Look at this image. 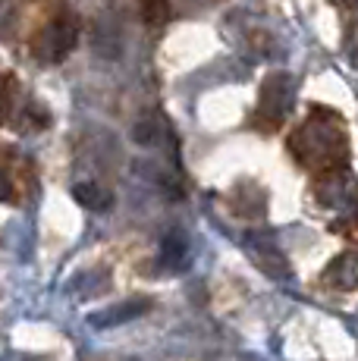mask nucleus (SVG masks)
I'll return each mask as SVG.
<instances>
[{
	"label": "nucleus",
	"instance_id": "f257e3e1",
	"mask_svg": "<svg viewBox=\"0 0 358 361\" xmlns=\"http://www.w3.org/2000/svg\"><path fill=\"white\" fill-rule=\"evenodd\" d=\"M299 154V161H305L308 166H330V164H340L346 157V138H342L340 129H323L321 123H308L305 129L295 135L292 151L295 148H305Z\"/></svg>",
	"mask_w": 358,
	"mask_h": 361
},
{
	"label": "nucleus",
	"instance_id": "f03ea898",
	"mask_svg": "<svg viewBox=\"0 0 358 361\" xmlns=\"http://www.w3.org/2000/svg\"><path fill=\"white\" fill-rule=\"evenodd\" d=\"M75 41H79V23H75L73 16H57L44 32H41L35 54L44 60V63H57V60H63L66 54L73 51Z\"/></svg>",
	"mask_w": 358,
	"mask_h": 361
},
{
	"label": "nucleus",
	"instance_id": "7ed1b4c3",
	"mask_svg": "<svg viewBox=\"0 0 358 361\" xmlns=\"http://www.w3.org/2000/svg\"><path fill=\"white\" fill-rule=\"evenodd\" d=\"M245 245H249L252 261L258 264L267 276H273V280H283V276H289V261L283 258V252H280L273 242L261 239V235H245Z\"/></svg>",
	"mask_w": 358,
	"mask_h": 361
},
{
	"label": "nucleus",
	"instance_id": "20e7f679",
	"mask_svg": "<svg viewBox=\"0 0 358 361\" xmlns=\"http://www.w3.org/2000/svg\"><path fill=\"white\" fill-rule=\"evenodd\" d=\"M323 283L330 289H340V293L358 289V252H342L340 258L330 261L323 270Z\"/></svg>",
	"mask_w": 358,
	"mask_h": 361
},
{
	"label": "nucleus",
	"instance_id": "39448f33",
	"mask_svg": "<svg viewBox=\"0 0 358 361\" xmlns=\"http://www.w3.org/2000/svg\"><path fill=\"white\" fill-rule=\"evenodd\" d=\"M289 79L286 75H271L267 79V85H264V92H261V107L267 110L271 116H283V110H286V104H289Z\"/></svg>",
	"mask_w": 358,
	"mask_h": 361
},
{
	"label": "nucleus",
	"instance_id": "423d86ee",
	"mask_svg": "<svg viewBox=\"0 0 358 361\" xmlns=\"http://www.w3.org/2000/svg\"><path fill=\"white\" fill-rule=\"evenodd\" d=\"M161 264L167 270H183L189 264V242L183 233H170L161 245Z\"/></svg>",
	"mask_w": 358,
	"mask_h": 361
},
{
	"label": "nucleus",
	"instance_id": "0eeeda50",
	"mask_svg": "<svg viewBox=\"0 0 358 361\" xmlns=\"http://www.w3.org/2000/svg\"><path fill=\"white\" fill-rule=\"evenodd\" d=\"M151 302H139V298H132V302H123L116 305V308H107L101 311V314L92 317L94 327H110V324H123V321H132L135 314H142V311H148Z\"/></svg>",
	"mask_w": 358,
	"mask_h": 361
},
{
	"label": "nucleus",
	"instance_id": "6e6552de",
	"mask_svg": "<svg viewBox=\"0 0 358 361\" xmlns=\"http://www.w3.org/2000/svg\"><path fill=\"white\" fill-rule=\"evenodd\" d=\"M73 195L82 207H88V211H107V207L113 204V195L98 183H79L73 189Z\"/></svg>",
	"mask_w": 358,
	"mask_h": 361
},
{
	"label": "nucleus",
	"instance_id": "1a4fd4ad",
	"mask_svg": "<svg viewBox=\"0 0 358 361\" xmlns=\"http://www.w3.org/2000/svg\"><path fill=\"white\" fill-rule=\"evenodd\" d=\"M13 94H16V82L10 75H0V123L13 114Z\"/></svg>",
	"mask_w": 358,
	"mask_h": 361
},
{
	"label": "nucleus",
	"instance_id": "9d476101",
	"mask_svg": "<svg viewBox=\"0 0 358 361\" xmlns=\"http://www.w3.org/2000/svg\"><path fill=\"white\" fill-rule=\"evenodd\" d=\"M0 201H13V185L4 170H0Z\"/></svg>",
	"mask_w": 358,
	"mask_h": 361
},
{
	"label": "nucleus",
	"instance_id": "9b49d317",
	"mask_svg": "<svg viewBox=\"0 0 358 361\" xmlns=\"http://www.w3.org/2000/svg\"><path fill=\"white\" fill-rule=\"evenodd\" d=\"M161 4H163V10H167V0H161ZM148 19H157V6H151V4H148Z\"/></svg>",
	"mask_w": 358,
	"mask_h": 361
}]
</instances>
